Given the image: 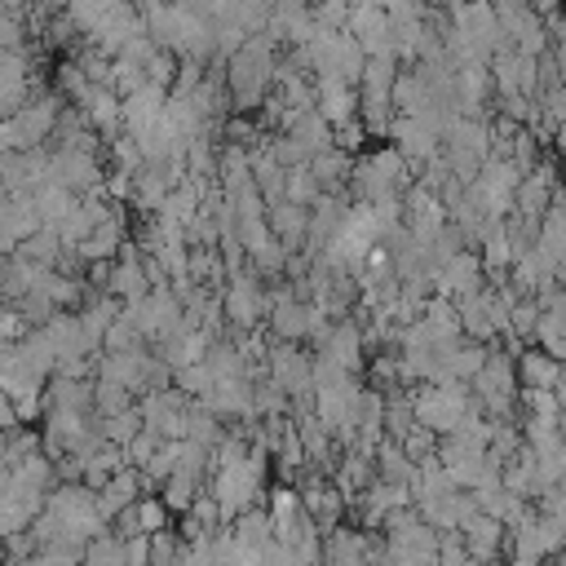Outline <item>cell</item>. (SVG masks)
Listing matches in <instances>:
<instances>
[{
	"label": "cell",
	"mask_w": 566,
	"mask_h": 566,
	"mask_svg": "<svg viewBox=\"0 0 566 566\" xmlns=\"http://www.w3.org/2000/svg\"><path fill=\"white\" fill-rule=\"evenodd\" d=\"M314 106H318V115L336 128V124H345V119L358 115V88L345 84L340 75H318V80H314Z\"/></svg>",
	"instance_id": "cell-8"
},
{
	"label": "cell",
	"mask_w": 566,
	"mask_h": 566,
	"mask_svg": "<svg viewBox=\"0 0 566 566\" xmlns=\"http://www.w3.org/2000/svg\"><path fill=\"white\" fill-rule=\"evenodd\" d=\"M75 106L84 111V119H88L106 142L124 128V124H119V93H115V88H106V84H88V93H84Z\"/></svg>",
	"instance_id": "cell-13"
},
{
	"label": "cell",
	"mask_w": 566,
	"mask_h": 566,
	"mask_svg": "<svg viewBox=\"0 0 566 566\" xmlns=\"http://www.w3.org/2000/svg\"><path fill=\"white\" fill-rule=\"evenodd\" d=\"M195 491H199V478H190V473H168V478L159 482V500H164L168 513H177V517L190 509Z\"/></svg>",
	"instance_id": "cell-27"
},
{
	"label": "cell",
	"mask_w": 566,
	"mask_h": 566,
	"mask_svg": "<svg viewBox=\"0 0 566 566\" xmlns=\"http://www.w3.org/2000/svg\"><path fill=\"white\" fill-rule=\"evenodd\" d=\"M482 283H486V270H482V256H478L473 248H460L455 256H447V261L433 270V292H442V296H451V301L478 292Z\"/></svg>",
	"instance_id": "cell-6"
},
{
	"label": "cell",
	"mask_w": 566,
	"mask_h": 566,
	"mask_svg": "<svg viewBox=\"0 0 566 566\" xmlns=\"http://www.w3.org/2000/svg\"><path fill=\"white\" fill-rule=\"evenodd\" d=\"M31 199H35V212H40V221H44V226H57V221L80 203V195H75V190H66V186H57V181H44Z\"/></svg>",
	"instance_id": "cell-18"
},
{
	"label": "cell",
	"mask_w": 566,
	"mask_h": 566,
	"mask_svg": "<svg viewBox=\"0 0 566 566\" xmlns=\"http://www.w3.org/2000/svg\"><path fill=\"white\" fill-rule=\"evenodd\" d=\"M164 93H168V88H159V84H150V80H142L133 93H124V97H119V124H124V133H142V128L159 115Z\"/></svg>",
	"instance_id": "cell-12"
},
{
	"label": "cell",
	"mask_w": 566,
	"mask_h": 566,
	"mask_svg": "<svg viewBox=\"0 0 566 566\" xmlns=\"http://www.w3.org/2000/svg\"><path fill=\"white\" fill-rule=\"evenodd\" d=\"M31 93H35V80H31V75H22V80H0V119H9Z\"/></svg>",
	"instance_id": "cell-32"
},
{
	"label": "cell",
	"mask_w": 566,
	"mask_h": 566,
	"mask_svg": "<svg viewBox=\"0 0 566 566\" xmlns=\"http://www.w3.org/2000/svg\"><path fill=\"white\" fill-rule=\"evenodd\" d=\"M199 402H208L221 420H243L252 416V376H217V385Z\"/></svg>",
	"instance_id": "cell-9"
},
{
	"label": "cell",
	"mask_w": 566,
	"mask_h": 566,
	"mask_svg": "<svg viewBox=\"0 0 566 566\" xmlns=\"http://www.w3.org/2000/svg\"><path fill=\"white\" fill-rule=\"evenodd\" d=\"M124 407H133V389L119 385V380L97 376V385H93V416H115Z\"/></svg>",
	"instance_id": "cell-26"
},
{
	"label": "cell",
	"mask_w": 566,
	"mask_h": 566,
	"mask_svg": "<svg viewBox=\"0 0 566 566\" xmlns=\"http://www.w3.org/2000/svg\"><path fill=\"white\" fill-rule=\"evenodd\" d=\"M13 252H18V256H27V261H35V265H53V261H57V252H62V239H57V230H53V226H40V230H31L27 239H18V243H13Z\"/></svg>",
	"instance_id": "cell-20"
},
{
	"label": "cell",
	"mask_w": 566,
	"mask_h": 566,
	"mask_svg": "<svg viewBox=\"0 0 566 566\" xmlns=\"http://www.w3.org/2000/svg\"><path fill=\"white\" fill-rule=\"evenodd\" d=\"M146 336L137 332V323L128 318V314H115L111 318V327H106V336H102V349H137Z\"/></svg>",
	"instance_id": "cell-29"
},
{
	"label": "cell",
	"mask_w": 566,
	"mask_h": 566,
	"mask_svg": "<svg viewBox=\"0 0 566 566\" xmlns=\"http://www.w3.org/2000/svg\"><path fill=\"white\" fill-rule=\"evenodd\" d=\"M84 562H93V566H124V535L102 526L97 535L84 539Z\"/></svg>",
	"instance_id": "cell-21"
},
{
	"label": "cell",
	"mask_w": 566,
	"mask_h": 566,
	"mask_svg": "<svg viewBox=\"0 0 566 566\" xmlns=\"http://www.w3.org/2000/svg\"><path fill=\"white\" fill-rule=\"evenodd\" d=\"M318 354H327L340 367L358 371V363H363V327H358V318H345V314L332 318L323 327V336H318Z\"/></svg>",
	"instance_id": "cell-7"
},
{
	"label": "cell",
	"mask_w": 566,
	"mask_h": 566,
	"mask_svg": "<svg viewBox=\"0 0 566 566\" xmlns=\"http://www.w3.org/2000/svg\"><path fill=\"white\" fill-rule=\"evenodd\" d=\"M150 562H181V539H177V531H168V526L150 531Z\"/></svg>",
	"instance_id": "cell-35"
},
{
	"label": "cell",
	"mask_w": 566,
	"mask_h": 566,
	"mask_svg": "<svg viewBox=\"0 0 566 566\" xmlns=\"http://www.w3.org/2000/svg\"><path fill=\"white\" fill-rule=\"evenodd\" d=\"M172 75H177V53L168 49H155L150 62H146V80L159 84V88H172Z\"/></svg>",
	"instance_id": "cell-34"
},
{
	"label": "cell",
	"mask_w": 566,
	"mask_h": 566,
	"mask_svg": "<svg viewBox=\"0 0 566 566\" xmlns=\"http://www.w3.org/2000/svg\"><path fill=\"white\" fill-rule=\"evenodd\" d=\"M13 424H22V420H18V411H13V398L0 389V429H13Z\"/></svg>",
	"instance_id": "cell-38"
},
{
	"label": "cell",
	"mask_w": 566,
	"mask_h": 566,
	"mask_svg": "<svg viewBox=\"0 0 566 566\" xmlns=\"http://www.w3.org/2000/svg\"><path fill=\"white\" fill-rule=\"evenodd\" d=\"M513 367H517V385H526V389H553V380H557V371H562V363H557L544 345H539V349L522 345L517 358H513Z\"/></svg>",
	"instance_id": "cell-14"
},
{
	"label": "cell",
	"mask_w": 566,
	"mask_h": 566,
	"mask_svg": "<svg viewBox=\"0 0 566 566\" xmlns=\"http://www.w3.org/2000/svg\"><path fill=\"white\" fill-rule=\"evenodd\" d=\"M371 460H376V478H389V482H411V473H416V460L389 433H380V442L371 447Z\"/></svg>",
	"instance_id": "cell-16"
},
{
	"label": "cell",
	"mask_w": 566,
	"mask_h": 566,
	"mask_svg": "<svg viewBox=\"0 0 566 566\" xmlns=\"http://www.w3.org/2000/svg\"><path fill=\"white\" fill-rule=\"evenodd\" d=\"M504 522L500 517H491V513H482V509H473L464 522H460V535H464V544H469V557H495V553H504Z\"/></svg>",
	"instance_id": "cell-11"
},
{
	"label": "cell",
	"mask_w": 566,
	"mask_h": 566,
	"mask_svg": "<svg viewBox=\"0 0 566 566\" xmlns=\"http://www.w3.org/2000/svg\"><path fill=\"white\" fill-rule=\"evenodd\" d=\"M265 310H270V287L261 283V274L248 265L239 274H230L221 283V314L230 318L234 332L243 327H261L265 323Z\"/></svg>",
	"instance_id": "cell-3"
},
{
	"label": "cell",
	"mask_w": 566,
	"mask_h": 566,
	"mask_svg": "<svg viewBox=\"0 0 566 566\" xmlns=\"http://www.w3.org/2000/svg\"><path fill=\"white\" fill-rule=\"evenodd\" d=\"M57 88H62L71 102H80V97L88 93V75H84V66H80L75 57H66V62L57 66Z\"/></svg>",
	"instance_id": "cell-33"
},
{
	"label": "cell",
	"mask_w": 566,
	"mask_h": 566,
	"mask_svg": "<svg viewBox=\"0 0 566 566\" xmlns=\"http://www.w3.org/2000/svg\"><path fill=\"white\" fill-rule=\"evenodd\" d=\"M0 190H4V164H0Z\"/></svg>",
	"instance_id": "cell-41"
},
{
	"label": "cell",
	"mask_w": 566,
	"mask_h": 566,
	"mask_svg": "<svg viewBox=\"0 0 566 566\" xmlns=\"http://www.w3.org/2000/svg\"><path fill=\"white\" fill-rule=\"evenodd\" d=\"M265 226L274 230V239L287 252H296L305 243V230H310V208H301L292 199H274V203H265Z\"/></svg>",
	"instance_id": "cell-10"
},
{
	"label": "cell",
	"mask_w": 566,
	"mask_h": 566,
	"mask_svg": "<svg viewBox=\"0 0 566 566\" xmlns=\"http://www.w3.org/2000/svg\"><path fill=\"white\" fill-rule=\"evenodd\" d=\"M97 429H102V438H106V442H119V447H124V442L142 429V411H137V402H133V407H124V411H115V416H102V424H97Z\"/></svg>",
	"instance_id": "cell-28"
},
{
	"label": "cell",
	"mask_w": 566,
	"mask_h": 566,
	"mask_svg": "<svg viewBox=\"0 0 566 566\" xmlns=\"http://www.w3.org/2000/svg\"><path fill=\"white\" fill-rule=\"evenodd\" d=\"M4 49H27L22 44V22H18L13 9H0V53Z\"/></svg>",
	"instance_id": "cell-36"
},
{
	"label": "cell",
	"mask_w": 566,
	"mask_h": 566,
	"mask_svg": "<svg viewBox=\"0 0 566 566\" xmlns=\"http://www.w3.org/2000/svg\"><path fill=\"white\" fill-rule=\"evenodd\" d=\"M553 394H557V402H562V411H566V367L557 371V380H553Z\"/></svg>",
	"instance_id": "cell-39"
},
{
	"label": "cell",
	"mask_w": 566,
	"mask_h": 566,
	"mask_svg": "<svg viewBox=\"0 0 566 566\" xmlns=\"http://www.w3.org/2000/svg\"><path fill=\"white\" fill-rule=\"evenodd\" d=\"M318 195H323V186H318V177L310 172V164H296V168H287V177H283V199H292V203L310 208Z\"/></svg>",
	"instance_id": "cell-25"
},
{
	"label": "cell",
	"mask_w": 566,
	"mask_h": 566,
	"mask_svg": "<svg viewBox=\"0 0 566 566\" xmlns=\"http://www.w3.org/2000/svg\"><path fill=\"white\" fill-rule=\"evenodd\" d=\"M102 177L106 172H102L93 150H75V146H53L49 150V181H57L75 195H88V190L102 186Z\"/></svg>",
	"instance_id": "cell-4"
},
{
	"label": "cell",
	"mask_w": 566,
	"mask_h": 566,
	"mask_svg": "<svg viewBox=\"0 0 566 566\" xmlns=\"http://www.w3.org/2000/svg\"><path fill=\"white\" fill-rule=\"evenodd\" d=\"M464 380H424L420 389H411V411L420 424H429L433 433H451L464 416V407L473 402L464 389Z\"/></svg>",
	"instance_id": "cell-2"
},
{
	"label": "cell",
	"mask_w": 566,
	"mask_h": 566,
	"mask_svg": "<svg viewBox=\"0 0 566 566\" xmlns=\"http://www.w3.org/2000/svg\"><path fill=\"white\" fill-rule=\"evenodd\" d=\"M150 562V535H124V566Z\"/></svg>",
	"instance_id": "cell-37"
},
{
	"label": "cell",
	"mask_w": 566,
	"mask_h": 566,
	"mask_svg": "<svg viewBox=\"0 0 566 566\" xmlns=\"http://www.w3.org/2000/svg\"><path fill=\"white\" fill-rule=\"evenodd\" d=\"M279 411H287V389L270 371H261L252 380V416H279Z\"/></svg>",
	"instance_id": "cell-23"
},
{
	"label": "cell",
	"mask_w": 566,
	"mask_h": 566,
	"mask_svg": "<svg viewBox=\"0 0 566 566\" xmlns=\"http://www.w3.org/2000/svg\"><path fill=\"white\" fill-rule=\"evenodd\" d=\"M389 142L398 146V155H402L411 168L429 164V159L442 150V133H438L424 115H394V124H389Z\"/></svg>",
	"instance_id": "cell-5"
},
{
	"label": "cell",
	"mask_w": 566,
	"mask_h": 566,
	"mask_svg": "<svg viewBox=\"0 0 566 566\" xmlns=\"http://www.w3.org/2000/svg\"><path fill=\"white\" fill-rule=\"evenodd\" d=\"M274 62H279V35L274 31H252L230 57H226V93L230 106L252 115L265 93L274 88Z\"/></svg>",
	"instance_id": "cell-1"
},
{
	"label": "cell",
	"mask_w": 566,
	"mask_h": 566,
	"mask_svg": "<svg viewBox=\"0 0 566 566\" xmlns=\"http://www.w3.org/2000/svg\"><path fill=\"white\" fill-rule=\"evenodd\" d=\"M53 230H57V239H62L66 248H75V243H80V239L93 230V217L84 212V203H75V208H71V212H66V217H62Z\"/></svg>",
	"instance_id": "cell-31"
},
{
	"label": "cell",
	"mask_w": 566,
	"mask_h": 566,
	"mask_svg": "<svg viewBox=\"0 0 566 566\" xmlns=\"http://www.w3.org/2000/svg\"><path fill=\"white\" fill-rule=\"evenodd\" d=\"M287 133L296 137V146L305 150V155H318V150H327V146H336L332 142V124L318 115V106H310V111H301L292 124H287Z\"/></svg>",
	"instance_id": "cell-17"
},
{
	"label": "cell",
	"mask_w": 566,
	"mask_h": 566,
	"mask_svg": "<svg viewBox=\"0 0 566 566\" xmlns=\"http://www.w3.org/2000/svg\"><path fill=\"white\" fill-rule=\"evenodd\" d=\"M4 438H9V429H0V460H4Z\"/></svg>",
	"instance_id": "cell-40"
},
{
	"label": "cell",
	"mask_w": 566,
	"mask_h": 566,
	"mask_svg": "<svg viewBox=\"0 0 566 566\" xmlns=\"http://www.w3.org/2000/svg\"><path fill=\"white\" fill-rule=\"evenodd\" d=\"M172 385H177L186 398H203V394L217 385V371H212L203 358H195V363H186V367H172Z\"/></svg>",
	"instance_id": "cell-24"
},
{
	"label": "cell",
	"mask_w": 566,
	"mask_h": 566,
	"mask_svg": "<svg viewBox=\"0 0 566 566\" xmlns=\"http://www.w3.org/2000/svg\"><path fill=\"white\" fill-rule=\"evenodd\" d=\"M203 363H208L217 376H248V358L239 354V345H234V340H221V336H212V340H208Z\"/></svg>",
	"instance_id": "cell-22"
},
{
	"label": "cell",
	"mask_w": 566,
	"mask_h": 566,
	"mask_svg": "<svg viewBox=\"0 0 566 566\" xmlns=\"http://www.w3.org/2000/svg\"><path fill=\"white\" fill-rule=\"evenodd\" d=\"M234 522V539L243 544V548H261L265 539H274V522H270V509H243V513H234L230 517Z\"/></svg>",
	"instance_id": "cell-19"
},
{
	"label": "cell",
	"mask_w": 566,
	"mask_h": 566,
	"mask_svg": "<svg viewBox=\"0 0 566 566\" xmlns=\"http://www.w3.org/2000/svg\"><path fill=\"white\" fill-rule=\"evenodd\" d=\"M31 451H40V433H35V429H27V424H13V429H9V438H4V464L27 460Z\"/></svg>",
	"instance_id": "cell-30"
},
{
	"label": "cell",
	"mask_w": 566,
	"mask_h": 566,
	"mask_svg": "<svg viewBox=\"0 0 566 566\" xmlns=\"http://www.w3.org/2000/svg\"><path fill=\"white\" fill-rule=\"evenodd\" d=\"M349 168H354V159L340 146H327V150L310 155V172L318 177L323 190H349Z\"/></svg>",
	"instance_id": "cell-15"
}]
</instances>
